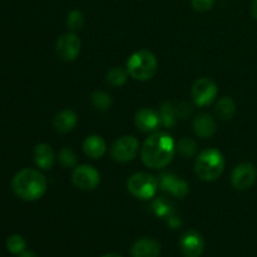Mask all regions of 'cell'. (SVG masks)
Wrapping results in <instances>:
<instances>
[{"label": "cell", "mask_w": 257, "mask_h": 257, "mask_svg": "<svg viewBox=\"0 0 257 257\" xmlns=\"http://www.w3.org/2000/svg\"><path fill=\"white\" fill-rule=\"evenodd\" d=\"M176 153V142L167 132H155L141 146V160L152 170H162L172 162Z\"/></svg>", "instance_id": "6da1fadb"}, {"label": "cell", "mask_w": 257, "mask_h": 257, "mask_svg": "<svg viewBox=\"0 0 257 257\" xmlns=\"http://www.w3.org/2000/svg\"><path fill=\"white\" fill-rule=\"evenodd\" d=\"M48 182L45 176L34 168H24L15 173L12 180L13 192L20 200L33 202L38 201L47 192Z\"/></svg>", "instance_id": "7a4b0ae2"}, {"label": "cell", "mask_w": 257, "mask_h": 257, "mask_svg": "<svg viewBox=\"0 0 257 257\" xmlns=\"http://www.w3.org/2000/svg\"><path fill=\"white\" fill-rule=\"evenodd\" d=\"M225 156L217 148H206L202 150L195 161V172L198 177L206 182H213L225 171Z\"/></svg>", "instance_id": "3957f363"}, {"label": "cell", "mask_w": 257, "mask_h": 257, "mask_svg": "<svg viewBox=\"0 0 257 257\" xmlns=\"http://www.w3.org/2000/svg\"><path fill=\"white\" fill-rule=\"evenodd\" d=\"M125 69L130 77L140 82H147L152 79L158 69V60L151 50L141 49L128 57Z\"/></svg>", "instance_id": "277c9868"}, {"label": "cell", "mask_w": 257, "mask_h": 257, "mask_svg": "<svg viewBox=\"0 0 257 257\" xmlns=\"http://www.w3.org/2000/svg\"><path fill=\"white\" fill-rule=\"evenodd\" d=\"M128 192L142 201L152 200L160 190L158 178L148 172H136L127 180Z\"/></svg>", "instance_id": "5b68a950"}, {"label": "cell", "mask_w": 257, "mask_h": 257, "mask_svg": "<svg viewBox=\"0 0 257 257\" xmlns=\"http://www.w3.org/2000/svg\"><path fill=\"white\" fill-rule=\"evenodd\" d=\"M140 151L141 147L137 138L132 135H125L113 142L110 147V156L115 162L127 163L135 160Z\"/></svg>", "instance_id": "8992f818"}, {"label": "cell", "mask_w": 257, "mask_h": 257, "mask_svg": "<svg viewBox=\"0 0 257 257\" xmlns=\"http://www.w3.org/2000/svg\"><path fill=\"white\" fill-rule=\"evenodd\" d=\"M218 94V87L212 79L207 77L198 78L192 85L191 95L197 107H207L212 104Z\"/></svg>", "instance_id": "52a82bcc"}, {"label": "cell", "mask_w": 257, "mask_h": 257, "mask_svg": "<svg viewBox=\"0 0 257 257\" xmlns=\"http://www.w3.org/2000/svg\"><path fill=\"white\" fill-rule=\"evenodd\" d=\"M82 50V40L77 33L68 32L60 35L55 42V53L63 62H73L77 59Z\"/></svg>", "instance_id": "ba28073f"}, {"label": "cell", "mask_w": 257, "mask_h": 257, "mask_svg": "<svg viewBox=\"0 0 257 257\" xmlns=\"http://www.w3.org/2000/svg\"><path fill=\"white\" fill-rule=\"evenodd\" d=\"M72 182L82 191H93L99 186L100 173L94 166L78 165L72 172Z\"/></svg>", "instance_id": "9c48e42d"}, {"label": "cell", "mask_w": 257, "mask_h": 257, "mask_svg": "<svg viewBox=\"0 0 257 257\" xmlns=\"http://www.w3.org/2000/svg\"><path fill=\"white\" fill-rule=\"evenodd\" d=\"M257 178V168L250 162L236 166L231 172V185L237 191H246L253 186Z\"/></svg>", "instance_id": "30bf717a"}, {"label": "cell", "mask_w": 257, "mask_h": 257, "mask_svg": "<svg viewBox=\"0 0 257 257\" xmlns=\"http://www.w3.org/2000/svg\"><path fill=\"white\" fill-rule=\"evenodd\" d=\"M180 250L185 257H200L205 250L202 235L195 230L186 231L180 238Z\"/></svg>", "instance_id": "8fae6325"}, {"label": "cell", "mask_w": 257, "mask_h": 257, "mask_svg": "<svg viewBox=\"0 0 257 257\" xmlns=\"http://www.w3.org/2000/svg\"><path fill=\"white\" fill-rule=\"evenodd\" d=\"M158 182H160L161 190L175 196V197L183 198L190 192L188 183L173 173H162L158 178Z\"/></svg>", "instance_id": "7c38bea8"}, {"label": "cell", "mask_w": 257, "mask_h": 257, "mask_svg": "<svg viewBox=\"0 0 257 257\" xmlns=\"http://www.w3.org/2000/svg\"><path fill=\"white\" fill-rule=\"evenodd\" d=\"M135 124L138 131L143 133L157 132L158 127L162 124L160 117V112L152 108H142L135 115Z\"/></svg>", "instance_id": "4fadbf2b"}, {"label": "cell", "mask_w": 257, "mask_h": 257, "mask_svg": "<svg viewBox=\"0 0 257 257\" xmlns=\"http://www.w3.org/2000/svg\"><path fill=\"white\" fill-rule=\"evenodd\" d=\"M192 128L197 137L206 140V138L212 137L217 132V122L210 113L201 112L193 118Z\"/></svg>", "instance_id": "5bb4252c"}, {"label": "cell", "mask_w": 257, "mask_h": 257, "mask_svg": "<svg viewBox=\"0 0 257 257\" xmlns=\"http://www.w3.org/2000/svg\"><path fill=\"white\" fill-rule=\"evenodd\" d=\"M131 253L132 257H160L161 243L152 237L140 238L132 245Z\"/></svg>", "instance_id": "9a60e30c"}, {"label": "cell", "mask_w": 257, "mask_h": 257, "mask_svg": "<svg viewBox=\"0 0 257 257\" xmlns=\"http://www.w3.org/2000/svg\"><path fill=\"white\" fill-rule=\"evenodd\" d=\"M78 124V115L73 109H63L58 112L53 118V127L55 132L60 135H67L72 132Z\"/></svg>", "instance_id": "2e32d148"}, {"label": "cell", "mask_w": 257, "mask_h": 257, "mask_svg": "<svg viewBox=\"0 0 257 257\" xmlns=\"http://www.w3.org/2000/svg\"><path fill=\"white\" fill-rule=\"evenodd\" d=\"M83 151L87 157L92 160H100L107 152V143L100 136L90 135L83 142Z\"/></svg>", "instance_id": "e0dca14e"}, {"label": "cell", "mask_w": 257, "mask_h": 257, "mask_svg": "<svg viewBox=\"0 0 257 257\" xmlns=\"http://www.w3.org/2000/svg\"><path fill=\"white\" fill-rule=\"evenodd\" d=\"M33 157H34L35 165L44 171L50 170L54 165V152H53L52 147L47 143H39V145L35 146L34 151H33Z\"/></svg>", "instance_id": "ac0fdd59"}, {"label": "cell", "mask_w": 257, "mask_h": 257, "mask_svg": "<svg viewBox=\"0 0 257 257\" xmlns=\"http://www.w3.org/2000/svg\"><path fill=\"white\" fill-rule=\"evenodd\" d=\"M216 118L227 122L231 120L236 114V103L231 97H222L217 100L215 105Z\"/></svg>", "instance_id": "d6986e66"}, {"label": "cell", "mask_w": 257, "mask_h": 257, "mask_svg": "<svg viewBox=\"0 0 257 257\" xmlns=\"http://www.w3.org/2000/svg\"><path fill=\"white\" fill-rule=\"evenodd\" d=\"M151 207H152L153 213L157 217L165 218V220L175 215V205H173L172 201L166 197H156Z\"/></svg>", "instance_id": "ffe728a7"}, {"label": "cell", "mask_w": 257, "mask_h": 257, "mask_svg": "<svg viewBox=\"0 0 257 257\" xmlns=\"http://www.w3.org/2000/svg\"><path fill=\"white\" fill-rule=\"evenodd\" d=\"M128 77V70L124 69L122 67H114L112 69L108 70L107 75H105V80H107L108 84H110L112 87H123V85L127 83Z\"/></svg>", "instance_id": "44dd1931"}, {"label": "cell", "mask_w": 257, "mask_h": 257, "mask_svg": "<svg viewBox=\"0 0 257 257\" xmlns=\"http://www.w3.org/2000/svg\"><path fill=\"white\" fill-rule=\"evenodd\" d=\"M90 102H92L93 107L95 109L100 110V112H105V110L110 109L113 104L112 97L107 92H103V90H94L90 94Z\"/></svg>", "instance_id": "7402d4cb"}, {"label": "cell", "mask_w": 257, "mask_h": 257, "mask_svg": "<svg viewBox=\"0 0 257 257\" xmlns=\"http://www.w3.org/2000/svg\"><path fill=\"white\" fill-rule=\"evenodd\" d=\"M160 117L162 125H165L166 128L173 127L176 124V120H177L178 117L177 109L171 103H165L160 109Z\"/></svg>", "instance_id": "603a6c76"}, {"label": "cell", "mask_w": 257, "mask_h": 257, "mask_svg": "<svg viewBox=\"0 0 257 257\" xmlns=\"http://www.w3.org/2000/svg\"><path fill=\"white\" fill-rule=\"evenodd\" d=\"M84 23L85 17L83 14V12H80V10L73 9L67 15V27L69 29V32H80L83 29V27H84Z\"/></svg>", "instance_id": "cb8c5ba5"}, {"label": "cell", "mask_w": 257, "mask_h": 257, "mask_svg": "<svg viewBox=\"0 0 257 257\" xmlns=\"http://www.w3.org/2000/svg\"><path fill=\"white\" fill-rule=\"evenodd\" d=\"M176 151L185 158L193 157L197 153V143L192 138L183 137L176 145Z\"/></svg>", "instance_id": "d4e9b609"}, {"label": "cell", "mask_w": 257, "mask_h": 257, "mask_svg": "<svg viewBox=\"0 0 257 257\" xmlns=\"http://www.w3.org/2000/svg\"><path fill=\"white\" fill-rule=\"evenodd\" d=\"M57 158H58V162L65 168H74L78 166L77 165L78 157L72 148H68V147L60 148L59 152H58Z\"/></svg>", "instance_id": "484cf974"}, {"label": "cell", "mask_w": 257, "mask_h": 257, "mask_svg": "<svg viewBox=\"0 0 257 257\" xmlns=\"http://www.w3.org/2000/svg\"><path fill=\"white\" fill-rule=\"evenodd\" d=\"M25 247H27V241L23 236L15 233V235L8 237L7 248L9 252L14 253V255H20L22 252H24Z\"/></svg>", "instance_id": "4316f807"}, {"label": "cell", "mask_w": 257, "mask_h": 257, "mask_svg": "<svg viewBox=\"0 0 257 257\" xmlns=\"http://www.w3.org/2000/svg\"><path fill=\"white\" fill-rule=\"evenodd\" d=\"M216 0H191V5L198 13H207L215 5Z\"/></svg>", "instance_id": "83f0119b"}, {"label": "cell", "mask_w": 257, "mask_h": 257, "mask_svg": "<svg viewBox=\"0 0 257 257\" xmlns=\"http://www.w3.org/2000/svg\"><path fill=\"white\" fill-rule=\"evenodd\" d=\"M167 222H168V226H170V227H172V228H177V227H180V226H181V220L177 217V216H175V215H172L171 217H168Z\"/></svg>", "instance_id": "f1b7e54d"}, {"label": "cell", "mask_w": 257, "mask_h": 257, "mask_svg": "<svg viewBox=\"0 0 257 257\" xmlns=\"http://www.w3.org/2000/svg\"><path fill=\"white\" fill-rule=\"evenodd\" d=\"M250 12H251V15H252V17L257 20V0H252V3H251Z\"/></svg>", "instance_id": "f546056e"}, {"label": "cell", "mask_w": 257, "mask_h": 257, "mask_svg": "<svg viewBox=\"0 0 257 257\" xmlns=\"http://www.w3.org/2000/svg\"><path fill=\"white\" fill-rule=\"evenodd\" d=\"M19 257H39V256H38L35 252H33V251H27V250H25L24 252L20 253Z\"/></svg>", "instance_id": "4dcf8cb0"}, {"label": "cell", "mask_w": 257, "mask_h": 257, "mask_svg": "<svg viewBox=\"0 0 257 257\" xmlns=\"http://www.w3.org/2000/svg\"><path fill=\"white\" fill-rule=\"evenodd\" d=\"M102 257H122V256L117 255V253L114 252H109V253H105V255H103Z\"/></svg>", "instance_id": "1f68e13d"}]
</instances>
